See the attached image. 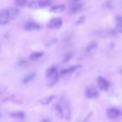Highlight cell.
I'll use <instances>...</instances> for the list:
<instances>
[{"label":"cell","mask_w":122,"mask_h":122,"mask_svg":"<svg viewBox=\"0 0 122 122\" xmlns=\"http://www.w3.org/2000/svg\"><path fill=\"white\" fill-rule=\"evenodd\" d=\"M60 101L65 111L66 119L67 121L70 120L71 119L72 109L70 102L64 97H62L61 98Z\"/></svg>","instance_id":"1"},{"label":"cell","mask_w":122,"mask_h":122,"mask_svg":"<svg viewBox=\"0 0 122 122\" xmlns=\"http://www.w3.org/2000/svg\"><path fill=\"white\" fill-rule=\"evenodd\" d=\"M85 97L89 99H95L99 96V93L93 86L90 85L86 86L84 91Z\"/></svg>","instance_id":"2"},{"label":"cell","mask_w":122,"mask_h":122,"mask_svg":"<svg viewBox=\"0 0 122 122\" xmlns=\"http://www.w3.org/2000/svg\"><path fill=\"white\" fill-rule=\"evenodd\" d=\"M97 81L99 88L102 91L107 90L109 86V84L107 80L103 77L99 76L97 78Z\"/></svg>","instance_id":"3"},{"label":"cell","mask_w":122,"mask_h":122,"mask_svg":"<svg viewBox=\"0 0 122 122\" xmlns=\"http://www.w3.org/2000/svg\"><path fill=\"white\" fill-rule=\"evenodd\" d=\"M62 21L59 18H54L51 19L48 23L47 27L51 29H58L61 26Z\"/></svg>","instance_id":"4"},{"label":"cell","mask_w":122,"mask_h":122,"mask_svg":"<svg viewBox=\"0 0 122 122\" xmlns=\"http://www.w3.org/2000/svg\"><path fill=\"white\" fill-rule=\"evenodd\" d=\"M59 79V74L57 71L46 80L47 81L46 86L48 88L53 87L58 83Z\"/></svg>","instance_id":"5"},{"label":"cell","mask_w":122,"mask_h":122,"mask_svg":"<svg viewBox=\"0 0 122 122\" xmlns=\"http://www.w3.org/2000/svg\"><path fill=\"white\" fill-rule=\"evenodd\" d=\"M41 28V26L39 24L32 21L27 22L24 26L25 29L27 31L39 30Z\"/></svg>","instance_id":"6"},{"label":"cell","mask_w":122,"mask_h":122,"mask_svg":"<svg viewBox=\"0 0 122 122\" xmlns=\"http://www.w3.org/2000/svg\"><path fill=\"white\" fill-rule=\"evenodd\" d=\"M10 18L7 10H2L0 13V24L1 25H5L8 23Z\"/></svg>","instance_id":"7"},{"label":"cell","mask_w":122,"mask_h":122,"mask_svg":"<svg viewBox=\"0 0 122 122\" xmlns=\"http://www.w3.org/2000/svg\"><path fill=\"white\" fill-rule=\"evenodd\" d=\"M121 113L119 110L115 108H109L107 111V116L111 119H115L117 118L120 115Z\"/></svg>","instance_id":"8"},{"label":"cell","mask_w":122,"mask_h":122,"mask_svg":"<svg viewBox=\"0 0 122 122\" xmlns=\"http://www.w3.org/2000/svg\"><path fill=\"white\" fill-rule=\"evenodd\" d=\"M53 110L56 116L59 118L61 119L63 118L64 116V112L61 107L59 104L55 103L52 106Z\"/></svg>","instance_id":"9"},{"label":"cell","mask_w":122,"mask_h":122,"mask_svg":"<svg viewBox=\"0 0 122 122\" xmlns=\"http://www.w3.org/2000/svg\"><path fill=\"white\" fill-rule=\"evenodd\" d=\"M10 116L12 118L23 120L25 117V114L22 111H14L10 113Z\"/></svg>","instance_id":"10"},{"label":"cell","mask_w":122,"mask_h":122,"mask_svg":"<svg viewBox=\"0 0 122 122\" xmlns=\"http://www.w3.org/2000/svg\"><path fill=\"white\" fill-rule=\"evenodd\" d=\"M8 14L10 18L14 19L18 16L20 13L19 10L15 8H12L7 10Z\"/></svg>","instance_id":"11"},{"label":"cell","mask_w":122,"mask_h":122,"mask_svg":"<svg viewBox=\"0 0 122 122\" xmlns=\"http://www.w3.org/2000/svg\"><path fill=\"white\" fill-rule=\"evenodd\" d=\"M43 52L41 51L32 52L29 55V59L32 61H36L41 58L43 56Z\"/></svg>","instance_id":"12"},{"label":"cell","mask_w":122,"mask_h":122,"mask_svg":"<svg viewBox=\"0 0 122 122\" xmlns=\"http://www.w3.org/2000/svg\"><path fill=\"white\" fill-rule=\"evenodd\" d=\"M55 97V96L54 95H50L40 100L38 102L42 105H47L51 103Z\"/></svg>","instance_id":"13"},{"label":"cell","mask_w":122,"mask_h":122,"mask_svg":"<svg viewBox=\"0 0 122 122\" xmlns=\"http://www.w3.org/2000/svg\"><path fill=\"white\" fill-rule=\"evenodd\" d=\"M83 4L80 2L71 3V10L73 13H76L81 10L83 7Z\"/></svg>","instance_id":"14"},{"label":"cell","mask_w":122,"mask_h":122,"mask_svg":"<svg viewBox=\"0 0 122 122\" xmlns=\"http://www.w3.org/2000/svg\"><path fill=\"white\" fill-rule=\"evenodd\" d=\"M57 71V68L52 66L48 67L46 70L45 73V77L46 80L51 76Z\"/></svg>","instance_id":"15"},{"label":"cell","mask_w":122,"mask_h":122,"mask_svg":"<svg viewBox=\"0 0 122 122\" xmlns=\"http://www.w3.org/2000/svg\"><path fill=\"white\" fill-rule=\"evenodd\" d=\"M65 8L64 4L54 5L51 7L50 9V11L51 12L58 13L63 11Z\"/></svg>","instance_id":"16"},{"label":"cell","mask_w":122,"mask_h":122,"mask_svg":"<svg viewBox=\"0 0 122 122\" xmlns=\"http://www.w3.org/2000/svg\"><path fill=\"white\" fill-rule=\"evenodd\" d=\"M82 65H78L71 66L68 68L64 69L61 70L60 72L61 74L64 75L68 73L72 72L77 69L81 67Z\"/></svg>","instance_id":"17"},{"label":"cell","mask_w":122,"mask_h":122,"mask_svg":"<svg viewBox=\"0 0 122 122\" xmlns=\"http://www.w3.org/2000/svg\"><path fill=\"white\" fill-rule=\"evenodd\" d=\"M36 76V74L35 73L30 74L23 78L22 80V82L24 84L27 83L34 79Z\"/></svg>","instance_id":"18"},{"label":"cell","mask_w":122,"mask_h":122,"mask_svg":"<svg viewBox=\"0 0 122 122\" xmlns=\"http://www.w3.org/2000/svg\"><path fill=\"white\" fill-rule=\"evenodd\" d=\"M29 6L31 9H36L40 8V0H34L29 3Z\"/></svg>","instance_id":"19"},{"label":"cell","mask_w":122,"mask_h":122,"mask_svg":"<svg viewBox=\"0 0 122 122\" xmlns=\"http://www.w3.org/2000/svg\"><path fill=\"white\" fill-rule=\"evenodd\" d=\"M51 0H40V8H44L49 6L51 4Z\"/></svg>","instance_id":"20"},{"label":"cell","mask_w":122,"mask_h":122,"mask_svg":"<svg viewBox=\"0 0 122 122\" xmlns=\"http://www.w3.org/2000/svg\"><path fill=\"white\" fill-rule=\"evenodd\" d=\"M97 46L96 43L94 41L91 42L89 43L86 48V50L89 51L92 49L95 48Z\"/></svg>","instance_id":"21"},{"label":"cell","mask_w":122,"mask_h":122,"mask_svg":"<svg viewBox=\"0 0 122 122\" xmlns=\"http://www.w3.org/2000/svg\"><path fill=\"white\" fill-rule=\"evenodd\" d=\"M27 0H15V5L18 6L22 7L26 4Z\"/></svg>","instance_id":"22"},{"label":"cell","mask_w":122,"mask_h":122,"mask_svg":"<svg viewBox=\"0 0 122 122\" xmlns=\"http://www.w3.org/2000/svg\"><path fill=\"white\" fill-rule=\"evenodd\" d=\"M85 19V16L83 15L81 16L76 22V25H78L83 23L84 22Z\"/></svg>","instance_id":"23"},{"label":"cell","mask_w":122,"mask_h":122,"mask_svg":"<svg viewBox=\"0 0 122 122\" xmlns=\"http://www.w3.org/2000/svg\"><path fill=\"white\" fill-rule=\"evenodd\" d=\"M116 29L119 32L122 33V24H117L116 26Z\"/></svg>","instance_id":"24"},{"label":"cell","mask_w":122,"mask_h":122,"mask_svg":"<svg viewBox=\"0 0 122 122\" xmlns=\"http://www.w3.org/2000/svg\"><path fill=\"white\" fill-rule=\"evenodd\" d=\"M72 55V54L71 53H68L67 54L63 60L64 61L66 62L69 60L71 58Z\"/></svg>","instance_id":"25"},{"label":"cell","mask_w":122,"mask_h":122,"mask_svg":"<svg viewBox=\"0 0 122 122\" xmlns=\"http://www.w3.org/2000/svg\"><path fill=\"white\" fill-rule=\"evenodd\" d=\"M93 114V111H91L85 117L84 120L85 121H86L88 120L92 115Z\"/></svg>","instance_id":"26"},{"label":"cell","mask_w":122,"mask_h":122,"mask_svg":"<svg viewBox=\"0 0 122 122\" xmlns=\"http://www.w3.org/2000/svg\"><path fill=\"white\" fill-rule=\"evenodd\" d=\"M110 46L111 48L114 47L115 46V43L113 42H111L110 44Z\"/></svg>","instance_id":"27"},{"label":"cell","mask_w":122,"mask_h":122,"mask_svg":"<svg viewBox=\"0 0 122 122\" xmlns=\"http://www.w3.org/2000/svg\"><path fill=\"white\" fill-rule=\"evenodd\" d=\"M41 122H50V120L46 118H44L41 120Z\"/></svg>","instance_id":"28"},{"label":"cell","mask_w":122,"mask_h":122,"mask_svg":"<svg viewBox=\"0 0 122 122\" xmlns=\"http://www.w3.org/2000/svg\"><path fill=\"white\" fill-rule=\"evenodd\" d=\"M117 20L119 22L122 23V18H118L117 19Z\"/></svg>","instance_id":"29"}]
</instances>
